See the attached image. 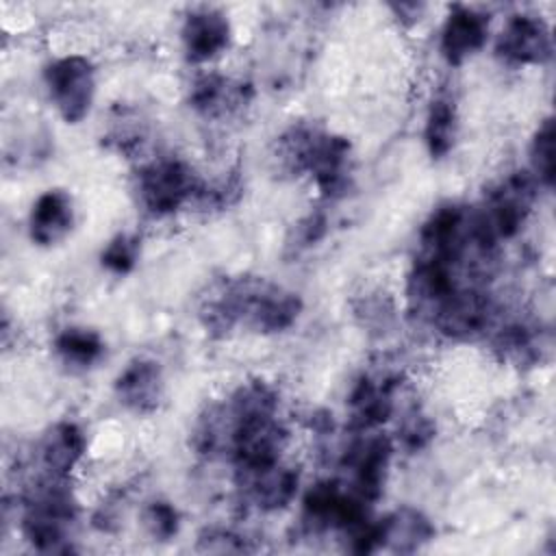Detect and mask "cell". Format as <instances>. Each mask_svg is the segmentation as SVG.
I'll use <instances>...</instances> for the list:
<instances>
[{
    "label": "cell",
    "instance_id": "1",
    "mask_svg": "<svg viewBox=\"0 0 556 556\" xmlns=\"http://www.w3.org/2000/svg\"><path fill=\"white\" fill-rule=\"evenodd\" d=\"M302 311V298L285 285L263 276H235L208 289L198 315L206 332L228 337L239 328L254 334L287 332Z\"/></svg>",
    "mask_w": 556,
    "mask_h": 556
},
{
    "label": "cell",
    "instance_id": "2",
    "mask_svg": "<svg viewBox=\"0 0 556 556\" xmlns=\"http://www.w3.org/2000/svg\"><path fill=\"white\" fill-rule=\"evenodd\" d=\"M72 480L39 476L20 504V534L41 554L72 552V536L78 523L80 506L70 486Z\"/></svg>",
    "mask_w": 556,
    "mask_h": 556
},
{
    "label": "cell",
    "instance_id": "3",
    "mask_svg": "<svg viewBox=\"0 0 556 556\" xmlns=\"http://www.w3.org/2000/svg\"><path fill=\"white\" fill-rule=\"evenodd\" d=\"M539 198V185L528 169H515L489 187L471 208L473 237L480 250L493 252L500 243L515 239L528 224Z\"/></svg>",
    "mask_w": 556,
    "mask_h": 556
},
{
    "label": "cell",
    "instance_id": "4",
    "mask_svg": "<svg viewBox=\"0 0 556 556\" xmlns=\"http://www.w3.org/2000/svg\"><path fill=\"white\" fill-rule=\"evenodd\" d=\"M204 178L185 159L161 154L143 161L135 172L137 204L152 219H167L195 206Z\"/></svg>",
    "mask_w": 556,
    "mask_h": 556
},
{
    "label": "cell",
    "instance_id": "5",
    "mask_svg": "<svg viewBox=\"0 0 556 556\" xmlns=\"http://www.w3.org/2000/svg\"><path fill=\"white\" fill-rule=\"evenodd\" d=\"M43 89L56 115L76 126L85 122L98 96L96 63L83 52L52 56L43 67Z\"/></svg>",
    "mask_w": 556,
    "mask_h": 556
},
{
    "label": "cell",
    "instance_id": "6",
    "mask_svg": "<svg viewBox=\"0 0 556 556\" xmlns=\"http://www.w3.org/2000/svg\"><path fill=\"white\" fill-rule=\"evenodd\" d=\"M395 450L397 447L391 434L380 430L352 432V439L343 447L339 460L345 473L341 482L358 497L376 506L384 495Z\"/></svg>",
    "mask_w": 556,
    "mask_h": 556
},
{
    "label": "cell",
    "instance_id": "7",
    "mask_svg": "<svg viewBox=\"0 0 556 556\" xmlns=\"http://www.w3.org/2000/svg\"><path fill=\"white\" fill-rule=\"evenodd\" d=\"M306 176L324 200L345 198L354 185V150L348 137L315 126L304 163Z\"/></svg>",
    "mask_w": 556,
    "mask_h": 556
},
{
    "label": "cell",
    "instance_id": "8",
    "mask_svg": "<svg viewBox=\"0 0 556 556\" xmlns=\"http://www.w3.org/2000/svg\"><path fill=\"white\" fill-rule=\"evenodd\" d=\"M493 52L502 65L513 70L547 65L554 56L552 26L543 15L513 13L495 35Z\"/></svg>",
    "mask_w": 556,
    "mask_h": 556
},
{
    "label": "cell",
    "instance_id": "9",
    "mask_svg": "<svg viewBox=\"0 0 556 556\" xmlns=\"http://www.w3.org/2000/svg\"><path fill=\"white\" fill-rule=\"evenodd\" d=\"M235 482L243 502L252 508L258 513H280L295 502L302 471L289 458H282L261 467L235 469Z\"/></svg>",
    "mask_w": 556,
    "mask_h": 556
},
{
    "label": "cell",
    "instance_id": "10",
    "mask_svg": "<svg viewBox=\"0 0 556 556\" xmlns=\"http://www.w3.org/2000/svg\"><path fill=\"white\" fill-rule=\"evenodd\" d=\"M400 378L393 374H361L345 400L350 432L380 430L397 413Z\"/></svg>",
    "mask_w": 556,
    "mask_h": 556
},
{
    "label": "cell",
    "instance_id": "11",
    "mask_svg": "<svg viewBox=\"0 0 556 556\" xmlns=\"http://www.w3.org/2000/svg\"><path fill=\"white\" fill-rule=\"evenodd\" d=\"M491 37V17L482 9L454 4L439 28V54L450 67H460L484 50Z\"/></svg>",
    "mask_w": 556,
    "mask_h": 556
},
{
    "label": "cell",
    "instance_id": "12",
    "mask_svg": "<svg viewBox=\"0 0 556 556\" xmlns=\"http://www.w3.org/2000/svg\"><path fill=\"white\" fill-rule=\"evenodd\" d=\"M232 41L230 17L217 7H195L180 24V46L187 63L208 65L217 61Z\"/></svg>",
    "mask_w": 556,
    "mask_h": 556
},
{
    "label": "cell",
    "instance_id": "13",
    "mask_svg": "<svg viewBox=\"0 0 556 556\" xmlns=\"http://www.w3.org/2000/svg\"><path fill=\"white\" fill-rule=\"evenodd\" d=\"M117 404L132 415H154L165 400V374L156 358H130L113 380Z\"/></svg>",
    "mask_w": 556,
    "mask_h": 556
},
{
    "label": "cell",
    "instance_id": "14",
    "mask_svg": "<svg viewBox=\"0 0 556 556\" xmlns=\"http://www.w3.org/2000/svg\"><path fill=\"white\" fill-rule=\"evenodd\" d=\"M89 450L87 432L78 421L61 419L52 424L35 445V458L39 476L72 480L78 467L85 463Z\"/></svg>",
    "mask_w": 556,
    "mask_h": 556
},
{
    "label": "cell",
    "instance_id": "15",
    "mask_svg": "<svg viewBox=\"0 0 556 556\" xmlns=\"http://www.w3.org/2000/svg\"><path fill=\"white\" fill-rule=\"evenodd\" d=\"M76 226V202L67 189L50 187L41 191L28 208L26 232L33 245L54 248L63 243Z\"/></svg>",
    "mask_w": 556,
    "mask_h": 556
},
{
    "label": "cell",
    "instance_id": "16",
    "mask_svg": "<svg viewBox=\"0 0 556 556\" xmlns=\"http://www.w3.org/2000/svg\"><path fill=\"white\" fill-rule=\"evenodd\" d=\"M248 85L219 72L198 76L189 87V106L206 119H224L237 113L250 100Z\"/></svg>",
    "mask_w": 556,
    "mask_h": 556
},
{
    "label": "cell",
    "instance_id": "17",
    "mask_svg": "<svg viewBox=\"0 0 556 556\" xmlns=\"http://www.w3.org/2000/svg\"><path fill=\"white\" fill-rule=\"evenodd\" d=\"M460 135V111L458 102L450 91H439L430 98L424 115V146L432 161L447 159Z\"/></svg>",
    "mask_w": 556,
    "mask_h": 556
},
{
    "label": "cell",
    "instance_id": "18",
    "mask_svg": "<svg viewBox=\"0 0 556 556\" xmlns=\"http://www.w3.org/2000/svg\"><path fill=\"white\" fill-rule=\"evenodd\" d=\"M437 534L434 523L421 510L402 506L380 517V552L413 554L428 545Z\"/></svg>",
    "mask_w": 556,
    "mask_h": 556
},
{
    "label": "cell",
    "instance_id": "19",
    "mask_svg": "<svg viewBox=\"0 0 556 556\" xmlns=\"http://www.w3.org/2000/svg\"><path fill=\"white\" fill-rule=\"evenodd\" d=\"M56 361L70 371H89L106 356V341L100 330L85 324H67L52 339Z\"/></svg>",
    "mask_w": 556,
    "mask_h": 556
},
{
    "label": "cell",
    "instance_id": "20",
    "mask_svg": "<svg viewBox=\"0 0 556 556\" xmlns=\"http://www.w3.org/2000/svg\"><path fill=\"white\" fill-rule=\"evenodd\" d=\"M528 172L539 189L554 187V119L547 115L539 122L528 146Z\"/></svg>",
    "mask_w": 556,
    "mask_h": 556
},
{
    "label": "cell",
    "instance_id": "21",
    "mask_svg": "<svg viewBox=\"0 0 556 556\" xmlns=\"http://www.w3.org/2000/svg\"><path fill=\"white\" fill-rule=\"evenodd\" d=\"M141 256V239L135 232L113 235L100 250V267L111 276H128Z\"/></svg>",
    "mask_w": 556,
    "mask_h": 556
},
{
    "label": "cell",
    "instance_id": "22",
    "mask_svg": "<svg viewBox=\"0 0 556 556\" xmlns=\"http://www.w3.org/2000/svg\"><path fill=\"white\" fill-rule=\"evenodd\" d=\"M432 437H434V424L424 408L410 406L402 410V417L397 419V428L393 437L395 447H404L406 452H419L432 441Z\"/></svg>",
    "mask_w": 556,
    "mask_h": 556
},
{
    "label": "cell",
    "instance_id": "23",
    "mask_svg": "<svg viewBox=\"0 0 556 556\" xmlns=\"http://www.w3.org/2000/svg\"><path fill=\"white\" fill-rule=\"evenodd\" d=\"M141 526L154 541H172L178 536L182 517L169 500H152L141 510Z\"/></svg>",
    "mask_w": 556,
    "mask_h": 556
},
{
    "label": "cell",
    "instance_id": "24",
    "mask_svg": "<svg viewBox=\"0 0 556 556\" xmlns=\"http://www.w3.org/2000/svg\"><path fill=\"white\" fill-rule=\"evenodd\" d=\"M198 549L226 554V552H252L254 547L248 545V539L243 534H237L226 528H211L198 536Z\"/></svg>",
    "mask_w": 556,
    "mask_h": 556
},
{
    "label": "cell",
    "instance_id": "25",
    "mask_svg": "<svg viewBox=\"0 0 556 556\" xmlns=\"http://www.w3.org/2000/svg\"><path fill=\"white\" fill-rule=\"evenodd\" d=\"M324 232H326V215L324 213H311L295 228L298 245H313L324 237Z\"/></svg>",
    "mask_w": 556,
    "mask_h": 556
}]
</instances>
